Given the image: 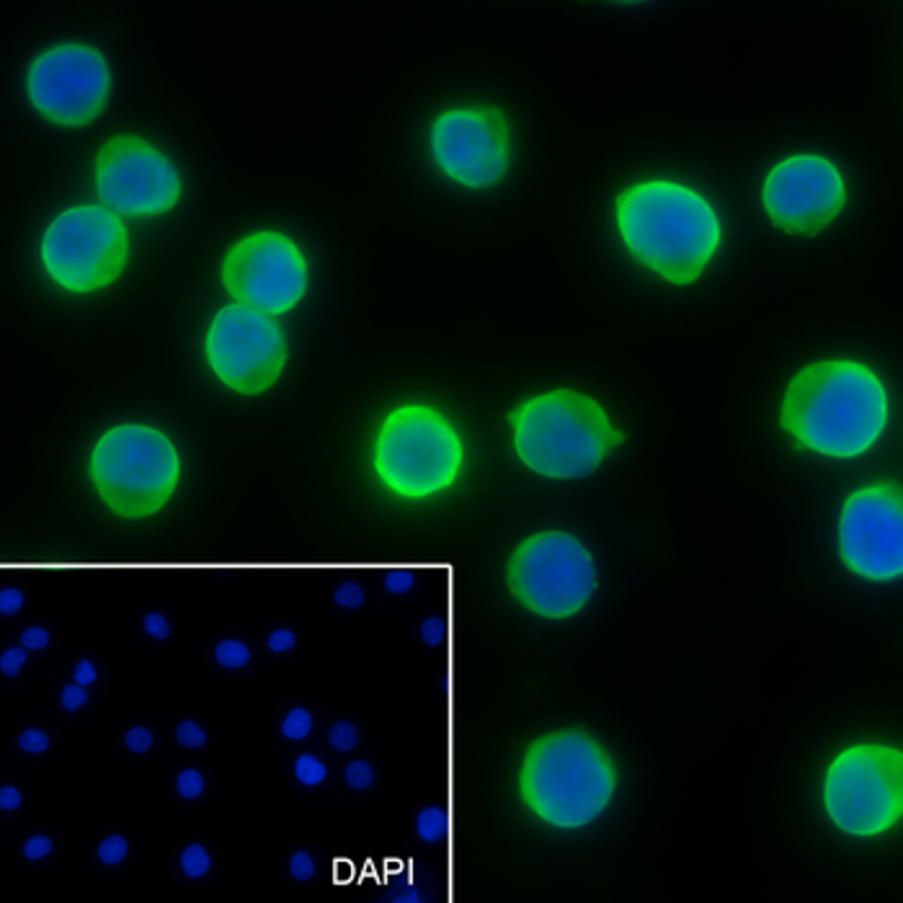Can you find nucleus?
Segmentation results:
<instances>
[{"mask_svg":"<svg viewBox=\"0 0 903 903\" xmlns=\"http://www.w3.org/2000/svg\"><path fill=\"white\" fill-rule=\"evenodd\" d=\"M316 722V712H312L310 705L289 702L274 718V733L285 743H302L312 736Z\"/></svg>","mask_w":903,"mask_h":903,"instance_id":"nucleus-24","label":"nucleus"},{"mask_svg":"<svg viewBox=\"0 0 903 903\" xmlns=\"http://www.w3.org/2000/svg\"><path fill=\"white\" fill-rule=\"evenodd\" d=\"M619 772L607 746L581 728L532 738L516 769V792L532 819L555 831H581L609 811Z\"/></svg>","mask_w":903,"mask_h":903,"instance_id":"nucleus-3","label":"nucleus"},{"mask_svg":"<svg viewBox=\"0 0 903 903\" xmlns=\"http://www.w3.org/2000/svg\"><path fill=\"white\" fill-rule=\"evenodd\" d=\"M219 281L238 305L277 318L305 300L310 289V264L289 235L254 230L225 250Z\"/></svg>","mask_w":903,"mask_h":903,"instance_id":"nucleus-13","label":"nucleus"},{"mask_svg":"<svg viewBox=\"0 0 903 903\" xmlns=\"http://www.w3.org/2000/svg\"><path fill=\"white\" fill-rule=\"evenodd\" d=\"M320 875V858L310 846H297L285 860V878L297 889H305Z\"/></svg>","mask_w":903,"mask_h":903,"instance_id":"nucleus-28","label":"nucleus"},{"mask_svg":"<svg viewBox=\"0 0 903 903\" xmlns=\"http://www.w3.org/2000/svg\"><path fill=\"white\" fill-rule=\"evenodd\" d=\"M31 664V650H27L21 643H13V646H6L3 654H0V674H3L6 681H16L23 677V671L29 669Z\"/></svg>","mask_w":903,"mask_h":903,"instance_id":"nucleus-33","label":"nucleus"},{"mask_svg":"<svg viewBox=\"0 0 903 903\" xmlns=\"http://www.w3.org/2000/svg\"><path fill=\"white\" fill-rule=\"evenodd\" d=\"M68 679L75 681V685H83V687L93 689V687L99 685V679H101V669H99V664L93 661V658H89V656H78L75 661L70 664Z\"/></svg>","mask_w":903,"mask_h":903,"instance_id":"nucleus-34","label":"nucleus"},{"mask_svg":"<svg viewBox=\"0 0 903 903\" xmlns=\"http://www.w3.org/2000/svg\"><path fill=\"white\" fill-rule=\"evenodd\" d=\"M777 423L800 450L829 460H860L889 429L891 392L865 361L819 359L792 374Z\"/></svg>","mask_w":903,"mask_h":903,"instance_id":"nucleus-1","label":"nucleus"},{"mask_svg":"<svg viewBox=\"0 0 903 903\" xmlns=\"http://www.w3.org/2000/svg\"><path fill=\"white\" fill-rule=\"evenodd\" d=\"M599 571L586 542L563 530L524 537L506 563V588L540 619L563 623L581 615L594 599Z\"/></svg>","mask_w":903,"mask_h":903,"instance_id":"nucleus-9","label":"nucleus"},{"mask_svg":"<svg viewBox=\"0 0 903 903\" xmlns=\"http://www.w3.org/2000/svg\"><path fill=\"white\" fill-rule=\"evenodd\" d=\"M112 96V68L106 54L89 42H58L31 60L27 99L54 127H89L104 114Z\"/></svg>","mask_w":903,"mask_h":903,"instance_id":"nucleus-12","label":"nucleus"},{"mask_svg":"<svg viewBox=\"0 0 903 903\" xmlns=\"http://www.w3.org/2000/svg\"><path fill=\"white\" fill-rule=\"evenodd\" d=\"M506 423L516 460L530 473L563 483L594 475L627 439L607 408L576 388L522 398Z\"/></svg>","mask_w":903,"mask_h":903,"instance_id":"nucleus-4","label":"nucleus"},{"mask_svg":"<svg viewBox=\"0 0 903 903\" xmlns=\"http://www.w3.org/2000/svg\"><path fill=\"white\" fill-rule=\"evenodd\" d=\"M16 860H19L21 868L27 870H39V868H47L50 862H54L60 852V844L54 834L44 829H21L19 834H16Z\"/></svg>","mask_w":903,"mask_h":903,"instance_id":"nucleus-22","label":"nucleus"},{"mask_svg":"<svg viewBox=\"0 0 903 903\" xmlns=\"http://www.w3.org/2000/svg\"><path fill=\"white\" fill-rule=\"evenodd\" d=\"M27 808V792L21 784L3 782L0 784V813L3 815H19Z\"/></svg>","mask_w":903,"mask_h":903,"instance_id":"nucleus-36","label":"nucleus"},{"mask_svg":"<svg viewBox=\"0 0 903 903\" xmlns=\"http://www.w3.org/2000/svg\"><path fill=\"white\" fill-rule=\"evenodd\" d=\"M256 658V648L233 633L217 635L207 650V664L217 677H243L254 669Z\"/></svg>","mask_w":903,"mask_h":903,"instance_id":"nucleus-18","label":"nucleus"},{"mask_svg":"<svg viewBox=\"0 0 903 903\" xmlns=\"http://www.w3.org/2000/svg\"><path fill=\"white\" fill-rule=\"evenodd\" d=\"M132 854H135V844L122 831H106L93 842V865L106 875L122 873L132 862Z\"/></svg>","mask_w":903,"mask_h":903,"instance_id":"nucleus-23","label":"nucleus"},{"mask_svg":"<svg viewBox=\"0 0 903 903\" xmlns=\"http://www.w3.org/2000/svg\"><path fill=\"white\" fill-rule=\"evenodd\" d=\"M47 279L68 295H93L122 279L130 261V230L104 204L58 212L39 240Z\"/></svg>","mask_w":903,"mask_h":903,"instance_id":"nucleus-8","label":"nucleus"},{"mask_svg":"<svg viewBox=\"0 0 903 903\" xmlns=\"http://www.w3.org/2000/svg\"><path fill=\"white\" fill-rule=\"evenodd\" d=\"M93 192L120 217L155 219L176 209L184 178L166 153L140 135H114L93 161Z\"/></svg>","mask_w":903,"mask_h":903,"instance_id":"nucleus-14","label":"nucleus"},{"mask_svg":"<svg viewBox=\"0 0 903 903\" xmlns=\"http://www.w3.org/2000/svg\"><path fill=\"white\" fill-rule=\"evenodd\" d=\"M54 728L44 720H29L23 722L21 728H16V733L11 738V749L16 757H21L29 765H37V761H44L52 757L54 751Z\"/></svg>","mask_w":903,"mask_h":903,"instance_id":"nucleus-20","label":"nucleus"},{"mask_svg":"<svg viewBox=\"0 0 903 903\" xmlns=\"http://www.w3.org/2000/svg\"><path fill=\"white\" fill-rule=\"evenodd\" d=\"M168 741L181 753H202L212 746V730L207 722L196 718H178L171 726Z\"/></svg>","mask_w":903,"mask_h":903,"instance_id":"nucleus-27","label":"nucleus"},{"mask_svg":"<svg viewBox=\"0 0 903 903\" xmlns=\"http://www.w3.org/2000/svg\"><path fill=\"white\" fill-rule=\"evenodd\" d=\"M429 155L450 184L485 192L499 186L512 168V122L493 104L450 106L429 124Z\"/></svg>","mask_w":903,"mask_h":903,"instance_id":"nucleus-10","label":"nucleus"},{"mask_svg":"<svg viewBox=\"0 0 903 903\" xmlns=\"http://www.w3.org/2000/svg\"><path fill=\"white\" fill-rule=\"evenodd\" d=\"M23 604H27V596H23L21 588L6 586L3 592H0V612H3V617L19 615V612L23 609Z\"/></svg>","mask_w":903,"mask_h":903,"instance_id":"nucleus-37","label":"nucleus"},{"mask_svg":"<svg viewBox=\"0 0 903 903\" xmlns=\"http://www.w3.org/2000/svg\"><path fill=\"white\" fill-rule=\"evenodd\" d=\"M341 782H343V788L351 792H367L374 788L377 769L372 761H367V759H351L349 765L343 767Z\"/></svg>","mask_w":903,"mask_h":903,"instance_id":"nucleus-32","label":"nucleus"},{"mask_svg":"<svg viewBox=\"0 0 903 903\" xmlns=\"http://www.w3.org/2000/svg\"><path fill=\"white\" fill-rule=\"evenodd\" d=\"M137 635L147 646L168 648L178 638V625L166 609H145L137 619Z\"/></svg>","mask_w":903,"mask_h":903,"instance_id":"nucleus-26","label":"nucleus"},{"mask_svg":"<svg viewBox=\"0 0 903 903\" xmlns=\"http://www.w3.org/2000/svg\"><path fill=\"white\" fill-rule=\"evenodd\" d=\"M372 470L400 501H429L452 491L465 470V442L450 415L429 403H400L382 415Z\"/></svg>","mask_w":903,"mask_h":903,"instance_id":"nucleus-6","label":"nucleus"},{"mask_svg":"<svg viewBox=\"0 0 903 903\" xmlns=\"http://www.w3.org/2000/svg\"><path fill=\"white\" fill-rule=\"evenodd\" d=\"M326 743L331 746L334 753H351L357 751V746L361 743V730L355 720L339 718L328 726Z\"/></svg>","mask_w":903,"mask_h":903,"instance_id":"nucleus-31","label":"nucleus"},{"mask_svg":"<svg viewBox=\"0 0 903 903\" xmlns=\"http://www.w3.org/2000/svg\"><path fill=\"white\" fill-rule=\"evenodd\" d=\"M85 473L101 504L120 520L158 516L184 481V460L174 439L158 427L124 421L91 444Z\"/></svg>","mask_w":903,"mask_h":903,"instance_id":"nucleus-5","label":"nucleus"},{"mask_svg":"<svg viewBox=\"0 0 903 903\" xmlns=\"http://www.w3.org/2000/svg\"><path fill=\"white\" fill-rule=\"evenodd\" d=\"M334 602L343 609H357L361 607V602H365V592H361V586L357 584H343L334 592Z\"/></svg>","mask_w":903,"mask_h":903,"instance_id":"nucleus-38","label":"nucleus"},{"mask_svg":"<svg viewBox=\"0 0 903 903\" xmlns=\"http://www.w3.org/2000/svg\"><path fill=\"white\" fill-rule=\"evenodd\" d=\"M837 550L844 568L870 584H891L903 573V499L893 483H868L839 509Z\"/></svg>","mask_w":903,"mask_h":903,"instance_id":"nucleus-16","label":"nucleus"},{"mask_svg":"<svg viewBox=\"0 0 903 903\" xmlns=\"http://www.w3.org/2000/svg\"><path fill=\"white\" fill-rule=\"evenodd\" d=\"M19 643L27 650H31V654H42V650L52 646V630L47 625H39V623L27 625L19 633Z\"/></svg>","mask_w":903,"mask_h":903,"instance_id":"nucleus-35","label":"nucleus"},{"mask_svg":"<svg viewBox=\"0 0 903 903\" xmlns=\"http://www.w3.org/2000/svg\"><path fill=\"white\" fill-rule=\"evenodd\" d=\"M91 705H93L91 689L83 685H75V681H70V679L58 689V695H54V708H58L60 716H65V718L85 716Z\"/></svg>","mask_w":903,"mask_h":903,"instance_id":"nucleus-30","label":"nucleus"},{"mask_svg":"<svg viewBox=\"0 0 903 903\" xmlns=\"http://www.w3.org/2000/svg\"><path fill=\"white\" fill-rule=\"evenodd\" d=\"M219 873V854L204 839H188L174 858V875L186 889H207Z\"/></svg>","mask_w":903,"mask_h":903,"instance_id":"nucleus-17","label":"nucleus"},{"mask_svg":"<svg viewBox=\"0 0 903 903\" xmlns=\"http://www.w3.org/2000/svg\"><path fill=\"white\" fill-rule=\"evenodd\" d=\"M297 648H300V633L293 625H274L261 640V654L269 661H285Z\"/></svg>","mask_w":903,"mask_h":903,"instance_id":"nucleus-29","label":"nucleus"},{"mask_svg":"<svg viewBox=\"0 0 903 903\" xmlns=\"http://www.w3.org/2000/svg\"><path fill=\"white\" fill-rule=\"evenodd\" d=\"M846 196L842 168L821 153H792L761 181V209L777 230L792 238H815L834 225Z\"/></svg>","mask_w":903,"mask_h":903,"instance_id":"nucleus-15","label":"nucleus"},{"mask_svg":"<svg viewBox=\"0 0 903 903\" xmlns=\"http://www.w3.org/2000/svg\"><path fill=\"white\" fill-rule=\"evenodd\" d=\"M168 792L178 805H202L212 792V774L199 765H181L168 777Z\"/></svg>","mask_w":903,"mask_h":903,"instance_id":"nucleus-21","label":"nucleus"},{"mask_svg":"<svg viewBox=\"0 0 903 903\" xmlns=\"http://www.w3.org/2000/svg\"><path fill=\"white\" fill-rule=\"evenodd\" d=\"M204 359L225 390L256 398L269 392L285 374L287 336L266 312L230 302L212 316L204 331Z\"/></svg>","mask_w":903,"mask_h":903,"instance_id":"nucleus-11","label":"nucleus"},{"mask_svg":"<svg viewBox=\"0 0 903 903\" xmlns=\"http://www.w3.org/2000/svg\"><path fill=\"white\" fill-rule=\"evenodd\" d=\"M821 805L837 831L878 839L903 821V751L896 743L860 741L829 759Z\"/></svg>","mask_w":903,"mask_h":903,"instance_id":"nucleus-7","label":"nucleus"},{"mask_svg":"<svg viewBox=\"0 0 903 903\" xmlns=\"http://www.w3.org/2000/svg\"><path fill=\"white\" fill-rule=\"evenodd\" d=\"M615 230L635 264L671 287H692L726 240L720 212L695 186L646 178L615 199Z\"/></svg>","mask_w":903,"mask_h":903,"instance_id":"nucleus-2","label":"nucleus"},{"mask_svg":"<svg viewBox=\"0 0 903 903\" xmlns=\"http://www.w3.org/2000/svg\"><path fill=\"white\" fill-rule=\"evenodd\" d=\"M166 736L153 720H132L120 730V751L130 761H151L163 751Z\"/></svg>","mask_w":903,"mask_h":903,"instance_id":"nucleus-19","label":"nucleus"},{"mask_svg":"<svg viewBox=\"0 0 903 903\" xmlns=\"http://www.w3.org/2000/svg\"><path fill=\"white\" fill-rule=\"evenodd\" d=\"M289 780L300 792H318L331 780V769L316 751H300L289 765Z\"/></svg>","mask_w":903,"mask_h":903,"instance_id":"nucleus-25","label":"nucleus"}]
</instances>
